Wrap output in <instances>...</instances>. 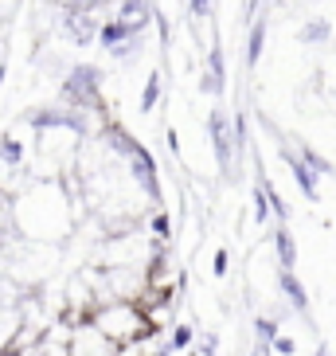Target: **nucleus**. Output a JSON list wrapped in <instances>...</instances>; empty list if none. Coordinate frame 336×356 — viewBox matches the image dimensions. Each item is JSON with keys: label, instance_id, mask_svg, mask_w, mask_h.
Here are the masks:
<instances>
[{"label": "nucleus", "instance_id": "nucleus-1", "mask_svg": "<svg viewBox=\"0 0 336 356\" xmlns=\"http://www.w3.org/2000/svg\"><path fill=\"white\" fill-rule=\"evenodd\" d=\"M86 325H94L117 353H121V348H133L137 341H145L149 333H157V329L149 325L145 309L137 302H98L94 314L86 317Z\"/></svg>", "mask_w": 336, "mask_h": 356}, {"label": "nucleus", "instance_id": "nucleus-2", "mask_svg": "<svg viewBox=\"0 0 336 356\" xmlns=\"http://www.w3.org/2000/svg\"><path fill=\"white\" fill-rule=\"evenodd\" d=\"M63 95L78 106H90L98 98V71L94 67H78V71L71 74V83L63 86Z\"/></svg>", "mask_w": 336, "mask_h": 356}, {"label": "nucleus", "instance_id": "nucleus-3", "mask_svg": "<svg viewBox=\"0 0 336 356\" xmlns=\"http://www.w3.org/2000/svg\"><path fill=\"white\" fill-rule=\"evenodd\" d=\"M208 129H211V145H215V161H219V168H227L231 165V153H235V137H231V126H227V114L215 110Z\"/></svg>", "mask_w": 336, "mask_h": 356}, {"label": "nucleus", "instance_id": "nucleus-4", "mask_svg": "<svg viewBox=\"0 0 336 356\" xmlns=\"http://www.w3.org/2000/svg\"><path fill=\"white\" fill-rule=\"evenodd\" d=\"M126 161H129V177H133L141 188H149V192L157 188V161H153V153H149L145 145H137Z\"/></svg>", "mask_w": 336, "mask_h": 356}, {"label": "nucleus", "instance_id": "nucleus-5", "mask_svg": "<svg viewBox=\"0 0 336 356\" xmlns=\"http://www.w3.org/2000/svg\"><path fill=\"white\" fill-rule=\"evenodd\" d=\"M153 20V8H149V0H121V8H117V24L126 28V32L141 35V28Z\"/></svg>", "mask_w": 336, "mask_h": 356}, {"label": "nucleus", "instance_id": "nucleus-6", "mask_svg": "<svg viewBox=\"0 0 336 356\" xmlns=\"http://www.w3.org/2000/svg\"><path fill=\"white\" fill-rule=\"evenodd\" d=\"M278 290L285 293V302L294 305L301 317H309V293H305L301 278H297L294 270H278Z\"/></svg>", "mask_w": 336, "mask_h": 356}, {"label": "nucleus", "instance_id": "nucleus-7", "mask_svg": "<svg viewBox=\"0 0 336 356\" xmlns=\"http://www.w3.org/2000/svg\"><path fill=\"white\" fill-rule=\"evenodd\" d=\"M67 32L74 35V40L78 43H90L98 35V24H94V16H90V12H71V16H67Z\"/></svg>", "mask_w": 336, "mask_h": 356}, {"label": "nucleus", "instance_id": "nucleus-8", "mask_svg": "<svg viewBox=\"0 0 336 356\" xmlns=\"http://www.w3.org/2000/svg\"><path fill=\"white\" fill-rule=\"evenodd\" d=\"M274 251H278L282 270H294V266H297V243H294V235H289L285 227L274 231Z\"/></svg>", "mask_w": 336, "mask_h": 356}, {"label": "nucleus", "instance_id": "nucleus-9", "mask_svg": "<svg viewBox=\"0 0 336 356\" xmlns=\"http://www.w3.org/2000/svg\"><path fill=\"white\" fill-rule=\"evenodd\" d=\"M289 165H294V177H297V184H301V192L313 200V196H317V172L305 165L301 157H289Z\"/></svg>", "mask_w": 336, "mask_h": 356}, {"label": "nucleus", "instance_id": "nucleus-10", "mask_svg": "<svg viewBox=\"0 0 336 356\" xmlns=\"http://www.w3.org/2000/svg\"><path fill=\"white\" fill-rule=\"evenodd\" d=\"M262 43H266V20H254L251 40H246V63H251V67L262 59Z\"/></svg>", "mask_w": 336, "mask_h": 356}, {"label": "nucleus", "instance_id": "nucleus-11", "mask_svg": "<svg viewBox=\"0 0 336 356\" xmlns=\"http://www.w3.org/2000/svg\"><path fill=\"white\" fill-rule=\"evenodd\" d=\"M192 341H196V329H192V325H172V337H168L172 353H184V348H192Z\"/></svg>", "mask_w": 336, "mask_h": 356}, {"label": "nucleus", "instance_id": "nucleus-12", "mask_svg": "<svg viewBox=\"0 0 336 356\" xmlns=\"http://www.w3.org/2000/svg\"><path fill=\"white\" fill-rule=\"evenodd\" d=\"M254 333H258V341H262V345H274V341H278V321H274V317H258V321H254Z\"/></svg>", "mask_w": 336, "mask_h": 356}, {"label": "nucleus", "instance_id": "nucleus-13", "mask_svg": "<svg viewBox=\"0 0 336 356\" xmlns=\"http://www.w3.org/2000/svg\"><path fill=\"white\" fill-rule=\"evenodd\" d=\"M157 98H160V79H157V74H149L145 90H141V110H153V106H157Z\"/></svg>", "mask_w": 336, "mask_h": 356}, {"label": "nucleus", "instance_id": "nucleus-14", "mask_svg": "<svg viewBox=\"0 0 336 356\" xmlns=\"http://www.w3.org/2000/svg\"><path fill=\"white\" fill-rule=\"evenodd\" d=\"M254 220H258V223L270 220V196H266V184L254 192Z\"/></svg>", "mask_w": 336, "mask_h": 356}, {"label": "nucleus", "instance_id": "nucleus-15", "mask_svg": "<svg viewBox=\"0 0 336 356\" xmlns=\"http://www.w3.org/2000/svg\"><path fill=\"white\" fill-rule=\"evenodd\" d=\"M0 157L8 161V165H16V161L24 157V149H20V141H12V137H8V141H0Z\"/></svg>", "mask_w": 336, "mask_h": 356}, {"label": "nucleus", "instance_id": "nucleus-16", "mask_svg": "<svg viewBox=\"0 0 336 356\" xmlns=\"http://www.w3.org/2000/svg\"><path fill=\"white\" fill-rule=\"evenodd\" d=\"M325 35H328V24H309V28H305V32H301V40H325Z\"/></svg>", "mask_w": 336, "mask_h": 356}, {"label": "nucleus", "instance_id": "nucleus-17", "mask_svg": "<svg viewBox=\"0 0 336 356\" xmlns=\"http://www.w3.org/2000/svg\"><path fill=\"white\" fill-rule=\"evenodd\" d=\"M270 348H274V353H282V356H294V348H297V345L289 341V337H278V341H274Z\"/></svg>", "mask_w": 336, "mask_h": 356}, {"label": "nucleus", "instance_id": "nucleus-18", "mask_svg": "<svg viewBox=\"0 0 336 356\" xmlns=\"http://www.w3.org/2000/svg\"><path fill=\"white\" fill-rule=\"evenodd\" d=\"M227 251H215V262H211V266H215V278H223V274H227Z\"/></svg>", "mask_w": 336, "mask_h": 356}, {"label": "nucleus", "instance_id": "nucleus-19", "mask_svg": "<svg viewBox=\"0 0 336 356\" xmlns=\"http://www.w3.org/2000/svg\"><path fill=\"white\" fill-rule=\"evenodd\" d=\"M8 220H12V204H8V196L0 192V227H8Z\"/></svg>", "mask_w": 336, "mask_h": 356}, {"label": "nucleus", "instance_id": "nucleus-20", "mask_svg": "<svg viewBox=\"0 0 336 356\" xmlns=\"http://www.w3.org/2000/svg\"><path fill=\"white\" fill-rule=\"evenodd\" d=\"M153 231L160 235V243L168 239V216H153Z\"/></svg>", "mask_w": 336, "mask_h": 356}, {"label": "nucleus", "instance_id": "nucleus-21", "mask_svg": "<svg viewBox=\"0 0 336 356\" xmlns=\"http://www.w3.org/2000/svg\"><path fill=\"white\" fill-rule=\"evenodd\" d=\"M188 8H192V16H208L211 0H188Z\"/></svg>", "mask_w": 336, "mask_h": 356}, {"label": "nucleus", "instance_id": "nucleus-22", "mask_svg": "<svg viewBox=\"0 0 336 356\" xmlns=\"http://www.w3.org/2000/svg\"><path fill=\"white\" fill-rule=\"evenodd\" d=\"M270 353H274V348H270V345H262V341H258V345H254V353H251V356H270Z\"/></svg>", "mask_w": 336, "mask_h": 356}, {"label": "nucleus", "instance_id": "nucleus-23", "mask_svg": "<svg viewBox=\"0 0 336 356\" xmlns=\"http://www.w3.org/2000/svg\"><path fill=\"white\" fill-rule=\"evenodd\" d=\"M313 356H333V348H328V345H317V353Z\"/></svg>", "mask_w": 336, "mask_h": 356}]
</instances>
